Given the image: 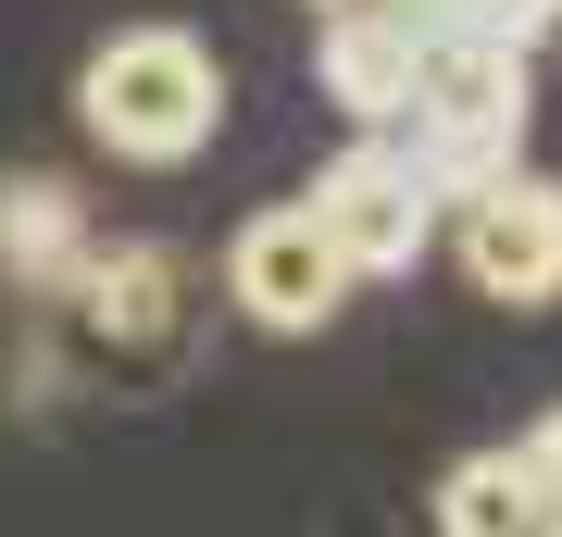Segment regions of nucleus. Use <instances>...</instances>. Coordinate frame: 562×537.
I'll return each mask as SVG.
<instances>
[{
	"label": "nucleus",
	"mask_w": 562,
	"mask_h": 537,
	"mask_svg": "<svg viewBox=\"0 0 562 537\" xmlns=\"http://www.w3.org/2000/svg\"><path fill=\"white\" fill-rule=\"evenodd\" d=\"M438 537H538V488L513 450H462L438 476Z\"/></svg>",
	"instance_id": "obj_9"
},
{
	"label": "nucleus",
	"mask_w": 562,
	"mask_h": 537,
	"mask_svg": "<svg viewBox=\"0 0 562 537\" xmlns=\"http://www.w3.org/2000/svg\"><path fill=\"white\" fill-rule=\"evenodd\" d=\"M301 200H313V225H325V238H338L350 276H413V262L438 250V213H450V200L401 163V138H387V125H362V138L325 163Z\"/></svg>",
	"instance_id": "obj_3"
},
{
	"label": "nucleus",
	"mask_w": 562,
	"mask_h": 537,
	"mask_svg": "<svg viewBox=\"0 0 562 537\" xmlns=\"http://www.w3.org/2000/svg\"><path fill=\"white\" fill-rule=\"evenodd\" d=\"M513 462H525V488H538V537H562V413H538L513 438Z\"/></svg>",
	"instance_id": "obj_11"
},
{
	"label": "nucleus",
	"mask_w": 562,
	"mask_h": 537,
	"mask_svg": "<svg viewBox=\"0 0 562 537\" xmlns=\"http://www.w3.org/2000/svg\"><path fill=\"white\" fill-rule=\"evenodd\" d=\"M525 125H538V88H525V51H475V38H438L413 76V113H401V163L438 200H475L525 163Z\"/></svg>",
	"instance_id": "obj_2"
},
{
	"label": "nucleus",
	"mask_w": 562,
	"mask_h": 537,
	"mask_svg": "<svg viewBox=\"0 0 562 537\" xmlns=\"http://www.w3.org/2000/svg\"><path fill=\"white\" fill-rule=\"evenodd\" d=\"M350 288L362 276L313 225V200H262V213L238 225V250H225V300H238L262 338H325V325L350 313Z\"/></svg>",
	"instance_id": "obj_4"
},
{
	"label": "nucleus",
	"mask_w": 562,
	"mask_h": 537,
	"mask_svg": "<svg viewBox=\"0 0 562 537\" xmlns=\"http://www.w3.org/2000/svg\"><path fill=\"white\" fill-rule=\"evenodd\" d=\"M313 13H338V0H313Z\"/></svg>",
	"instance_id": "obj_13"
},
{
	"label": "nucleus",
	"mask_w": 562,
	"mask_h": 537,
	"mask_svg": "<svg viewBox=\"0 0 562 537\" xmlns=\"http://www.w3.org/2000/svg\"><path fill=\"white\" fill-rule=\"evenodd\" d=\"M562 25V0H438L425 38H475V51H538Z\"/></svg>",
	"instance_id": "obj_10"
},
{
	"label": "nucleus",
	"mask_w": 562,
	"mask_h": 537,
	"mask_svg": "<svg viewBox=\"0 0 562 537\" xmlns=\"http://www.w3.org/2000/svg\"><path fill=\"white\" fill-rule=\"evenodd\" d=\"M76 113H88V138L113 163L176 176V163H201L213 125H225V63L188 38V25H113V38L76 63Z\"/></svg>",
	"instance_id": "obj_1"
},
{
	"label": "nucleus",
	"mask_w": 562,
	"mask_h": 537,
	"mask_svg": "<svg viewBox=\"0 0 562 537\" xmlns=\"http://www.w3.org/2000/svg\"><path fill=\"white\" fill-rule=\"evenodd\" d=\"M387 13H413V25H425V13H438V0H387Z\"/></svg>",
	"instance_id": "obj_12"
},
{
	"label": "nucleus",
	"mask_w": 562,
	"mask_h": 537,
	"mask_svg": "<svg viewBox=\"0 0 562 537\" xmlns=\"http://www.w3.org/2000/svg\"><path fill=\"white\" fill-rule=\"evenodd\" d=\"M425 25L387 13V0H338V13H313V76L338 100L350 125H401L413 113V76H425Z\"/></svg>",
	"instance_id": "obj_6"
},
{
	"label": "nucleus",
	"mask_w": 562,
	"mask_h": 537,
	"mask_svg": "<svg viewBox=\"0 0 562 537\" xmlns=\"http://www.w3.org/2000/svg\"><path fill=\"white\" fill-rule=\"evenodd\" d=\"M63 288H76L88 350H113V362H138V350L176 338V250H88Z\"/></svg>",
	"instance_id": "obj_7"
},
{
	"label": "nucleus",
	"mask_w": 562,
	"mask_h": 537,
	"mask_svg": "<svg viewBox=\"0 0 562 537\" xmlns=\"http://www.w3.org/2000/svg\"><path fill=\"white\" fill-rule=\"evenodd\" d=\"M101 250L88 238V200L63 176H0V276H13L25 300H63V276Z\"/></svg>",
	"instance_id": "obj_8"
},
{
	"label": "nucleus",
	"mask_w": 562,
	"mask_h": 537,
	"mask_svg": "<svg viewBox=\"0 0 562 537\" xmlns=\"http://www.w3.org/2000/svg\"><path fill=\"white\" fill-rule=\"evenodd\" d=\"M450 250H462V276H475V300L550 313V300H562V176L513 163L501 188L450 200Z\"/></svg>",
	"instance_id": "obj_5"
}]
</instances>
